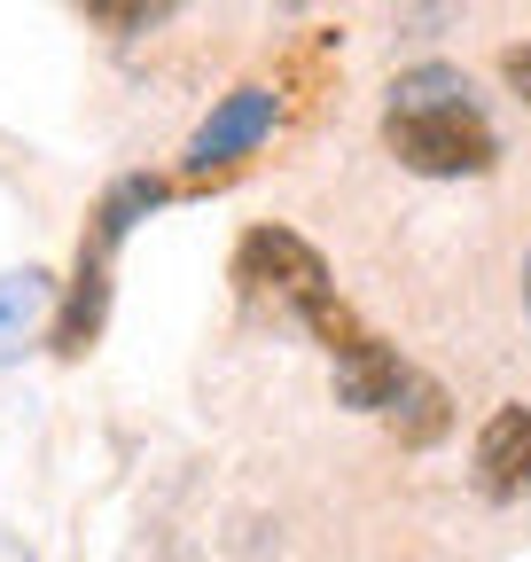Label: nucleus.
Listing matches in <instances>:
<instances>
[{
  "label": "nucleus",
  "mask_w": 531,
  "mask_h": 562,
  "mask_svg": "<svg viewBox=\"0 0 531 562\" xmlns=\"http://www.w3.org/2000/svg\"><path fill=\"white\" fill-rule=\"evenodd\" d=\"M110 258L117 250H102V243H79V266H71V290H63V305H55V360H87L94 351V336H102V321H110Z\"/></svg>",
  "instance_id": "nucleus-5"
},
{
  "label": "nucleus",
  "mask_w": 531,
  "mask_h": 562,
  "mask_svg": "<svg viewBox=\"0 0 531 562\" xmlns=\"http://www.w3.org/2000/svg\"><path fill=\"white\" fill-rule=\"evenodd\" d=\"M39 328H55V273H39V266L0 273V368H9Z\"/></svg>",
  "instance_id": "nucleus-6"
},
{
  "label": "nucleus",
  "mask_w": 531,
  "mask_h": 562,
  "mask_svg": "<svg viewBox=\"0 0 531 562\" xmlns=\"http://www.w3.org/2000/svg\"><path fill=\"white\" fill-rule=\"evenodd\" d=\"M383 149L422 180H477V172H493L500 140L453 63H415L383 94Z\"/></svg>",
  "instance_id": "nucleus-1"
},
{
  "label": "nucleus",
  "mask_w": 531,
  "mask_h": 562,
  "mask_svg": "<svg viewBox=\"0 0 531 562\" xmlns=\"http://www.w3.org/2000/svg\"><path fill=\"white\" fill-rule=\"evenodd\" d=\"M290 9H297V0H290Z\"/></svg>",
  "instance_id": "nucleus-11"
},
{
  "label": "nucleus",
  "mask_w": 531,
  "mask_h": 562,
  "mask_svg": "<svg viewBox=\"0 0 531 562\" xmlns=\"http://www.w3.org/2000/svg\"><path fill=\"white\" fill-rule=\"evenodd\" d=\"M523 313H531V258H523Z\"/></svg>",
  "instance_id": "nucleus-10"
},
{
  "label": "nucleus",
  "mask_w": 531,
  "mask_h": 562,
  "mask_svg": "<svg viewBox=\"0 0 531 562\" xmlns=\"http://www.w3.org/2000/svg\"><path fill=\"white\" fill-rule=\"evenodd\" d=\"M79 9L102 24V32H157L180 16V0H79Z\"/></svg>",
  "instance_id": "nucleus-8"
},
{
  "label": "nucleus",
  "mask_w": 531,
  "mask_h": 562,
  "mask_svg": "<svg viewBox=\"0 0 531 562\" xmlns=\"http://www.w3.org/2000/svg\"><path fill=\"white\" fill-rule=\"evenodd\" d=\"M274 117H282V94L274 87H235L204 125H195L188 133V149H180V165H188V180H212V172H227V165H242L250 149H258V140L266 133H274Z\"/></svg>",
  "instance_id": "nucleus-3"
},
{
  "label": "nucleus",
  "mask_w": 531,
  "mask_h": 562,
  "mask_svg": "<svg viewBox=\"0 0 531 562\" xmlns=\"http://www.w3.org/2000/svg\"><path fill=\"white\" fill-rule=\"evenodd\" d=\"M500 79H508V87H516V102H531V40H523V47H508V55H500Z\"/></svg>",
  "instance_id": "nucleus-9"
},
{
  "label": "nucleus",
  "mask_w": 531,
  "mask_h": 562,
  "mask_svg": "<svg viewBox=\"0 0 531 562\" xmlns=\"http://www.w3.org/2000/svg\"><path fill=\"white\" fill-rule=\"evenodd\" d=\"M445 391L430 383V375H407V391L391 398V430H398V446H430L438 430H445Z\"/></svg>",
  "instance_id": "nucleus-7"
},
{
  "label": "nucleus",
  "mask_w": 531,
  "mask_h": 562,
  "mask_svg": "<svg viewBox=\"0 0 531 562\" xmlns=\"http://www.w3.org/2000/svg\"><path fill=\"white\" fill-rule=\"evenodd\" d=\"M235 281H242L250 305H274V313H290L305 328L337 305V281H328L320 250L305 235H290V227H250L242 250H235Z\"/></svg>",
  "instance_id": "nucleus-2"
},
{
  "label": "nucleus",
  "mask_w": 531,
  "mask_h": 562,
  "mask_svg": "<svg viewBox=\"0 0 531 562\" xmlns=\"http://www.w3.org/2000/svg\"><path fill=\"white\" fill-rule=\"evenodd\" d=\"M470 469H477V492H485L493 508L523 501V492H531V406H493L485 414Z\"/></svg>",
  "instance_id": "nucleus-4"
}]
</instances>
